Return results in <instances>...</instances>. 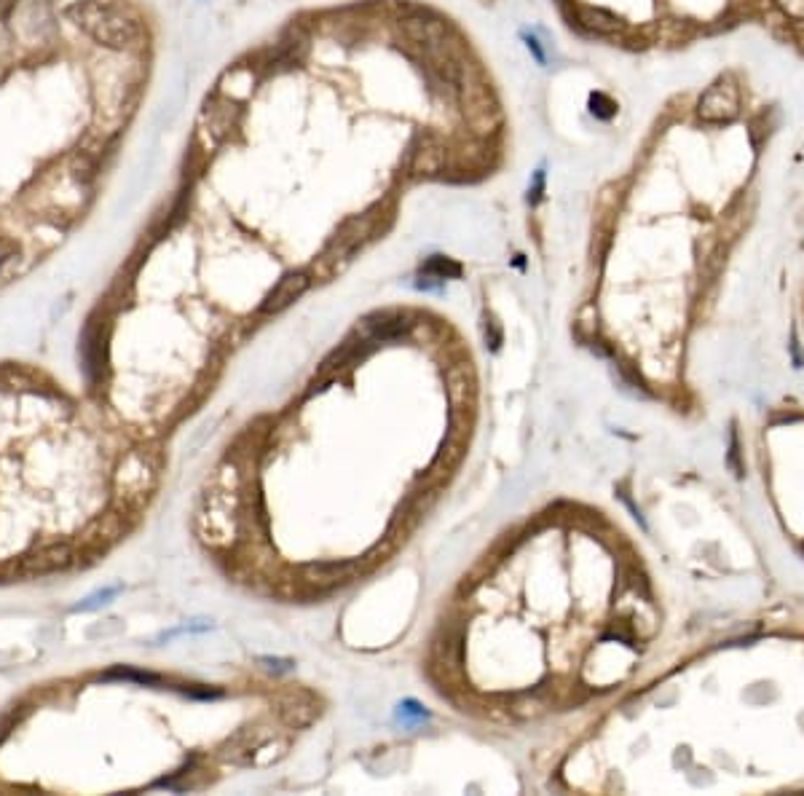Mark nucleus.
I'll list each match as a JSON object with an SVG mask.
<instances>
[{
    "label": "nucleus",
    "mask_w": 804,
    "mask_h": 796,
    "mask_svg": "<svg viewBox=\"0 0 804 796\" xmlns=\"http://www.w3.org/2000/svg\"><path fill=\"white\" fill-rule=\"evenodd\" d=\"M151 43L129 0H0V285L94 202L143 97Z\"/></svg>",
    "instance_id": "f257e3e1"
},
{
    "label": "nucleus",
    "mask_w": 804,
    "mask_h": 796,
    "mask_svg": "<svg viewBox=\"0 0 804 796\" xmlns=\"http://www.w3.org/2000/svg\"><path fill=\"white\" fill-rule=\"evenodd\" d=\"M309 285H311L309 274H303V271H290V274H285L277 285L268 290L266 298L260 301L258 314L260 317H271V314L285 311L287 306H293L298 298H303V293L309 290Z\"/></svg>",
    "instance_id": "f03ea898"
},
{
    "label": "nucleus",
    "mask_w": 804,
    "mask_h": 796,
    "mask_svg": "<svg viewBox=\"0 0 804 796\" xmlns=\"http://www.w3.org/2000/svg\"><path fill=\"white\" fill-rule=\"evenodd\" d=\"M735 110H737V92L727 84L713 86L711 92L700 100V116H703L705 121H721V118L732 116Z\"/></svg>",
    "instance_id": "7ed1b4c3"
},
{
    "label": "nucleus",
    "mask_w": 804,
    "mask_h": 796,
    "mask_svg": "<svg viewBox=\"0 0 804 796\" xmlns=\"http://www.w3.org/2000/svg\"><path fill=\"white\" fill-rule=\"evenodd\" d=\"M360 569L354 561H333V563H317L306 569V579L319 582V585H335V582H346L354 577V571Z\"/></svg>",
    "instance_id": "20e7f679"
},
{
    "label": "nucleus",
    "mask_w": 804,
    "mask_h": 796,
    "mask_svg": "<svg viewBox=\"0 0 804 796\" xmlns=\"http://www.w3.org/2000/svg\"><path fill=\"white\" fill-rule=\"evenodd\" d=\"M459 274H461L459 263H453L451 258H443V255H435V258L429 260L427 266H424V271H421V277L437 279V282H445V279L459 277Z\"/></svg>",
    "instance_id": "39448f33"
},
{
    "label": "nucleus",
    "mask_w": 804,
    "mask_h": 796,
    "mask_svg": "<svg viewBox=\"0 0 804 796\" xmlns=\"http://www.w3.org/2000/svg\"><path fill=\"white\" fill-rule=\"evenodd\" d=\"M799 550H802V553H804V542H802V545H799Z\"/></svg>",
    "instance_id": "423d86ee"
}]
</instances>
